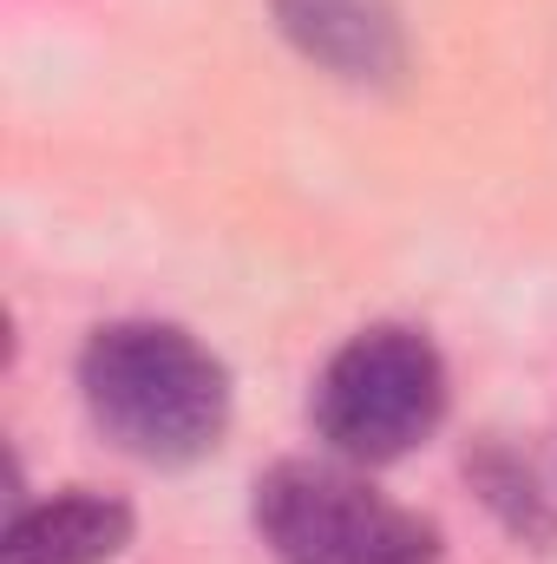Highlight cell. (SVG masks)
Returning a JSON list of instances; mask_svg holds the SVG:
<instances>
[{"label":"cell","mask_w":557,"mask_h":564,"mask_svg":"<svg viewBox=\"0 0 557 564\" xmlns=\"http://www.w3.org/2000/svg\"><path fill=\"white\" fill-rule=\"evenodd\" d=\"M466 479L485 492V506L505 519V532H518V539H532V545H551L557 539V512H551V499H545V486H538L532 466H525L518 453H505L499 440H485L479 453H466Z\"/></svg>","instance_id":"6"},{"label":"cell","mask_w":557,"mask_h":564,"mask_svg":"<svg viewBox=\"0 0 557 564\" xmlns=\"http://www.w3.org/2000/svg\"><path fill=\"white\" fill-rule=\"evenodd\" d=\"M270 7L288 46L335 79L381 86L407 66V33L394 0H270Z\"/></svg>","instance_id":"4"},{"label":"cell","mask_w":557,"mask_h":564,"mask_svg":"<svg viewBox=\"0 0 557 564\" xmlns=\"http://www.w3.org/2000/svg\"><path fill=\"white\" fill-rule=\"evenodd\" d=\"M308 414H315V433L335 446V459L394 466L446 421V361L419 328H401V322L361 328L328 355Z\"/></svg>","instance_id":"3"},{"label":"cell","mask_w":557,"mask_h":564,"mask_svg":"<svg viewBox=\"0 0 557 564\" xmlns=\"http://www.w3.org/2000/svg\"><path fill=\"white\" fill-rule=\"evenodd\" d=\"M92 426L144 466H190L230 426V368L177 322H106L79 348Z\"/></svg>","instance_id":"1"},{"label":"cell","mask_w":557,"mask_h":564,"mask_svg":"<svg viewBox=\"0 0 557 564\" xmlns=\"http://www.w3.org/2000/svg\"><path fill=\"white\" fill-rule=\"evenodd\" d=\"M132 545V506L92 486L20 506L0 532V564H112Z\"/></svg>","instance_id":"5"},{"label":"cell","mask_w":557,"mask_h":564,"mask_svg":"<svg viewBox=\"0 0 557 564\" xmlns=\"http://www.w3.org/2000/svg\"><path fill=\"white\" fill-rule=\"evenodd\" d=\"M256 532L276 564H439V525L348 459H282L256 479Z\"/></svg>","instance_id":"2"}]
</instances>
